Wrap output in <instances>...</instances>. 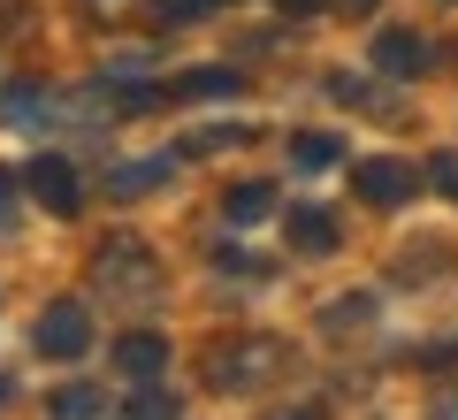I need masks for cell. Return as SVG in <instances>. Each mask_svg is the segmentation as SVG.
I'll use <instances>...</instances> for the list:
<instances>
[{
	"instance_id": "obj_1",
	"label": "cell",
	"mask_w": 458,
	"mask_h": 420,
	"mask_svg": "<svg viewBox=\"0 0 458 420\" xmlns=\"http://www.w3.org/2000/svg\"><path fill=\"white\" fill-rule=\"evenodd\" d=\"M84 344H92V321H84L77 306H54L47 321H38V352L47 359H77Z\"/></svg>"
},
{
	"instance_id": "obj_2",
	"label": "cell",
	"mask_w": 458,
	"mask_h": 420,
	"mask_svg": "<svg viewBox=\"0 0 458 420\" xmlns=\"http://www.w3.org/2000/svg\"><path fill=\"white\" fill-rule=\"evenodd\" d=\"M412 184H420V176H412L405 161H360V192L375 199V207H405Z\"/></svg>"
},
{
	"instance_id": "obj_3",
	"label": "cell",
	"mask_w": 458,
	"mask_h": 420,
	"mask_svg": "<svg viewBox=\"0 0 458 420\" xmlns=\"http://www.w3.org/2000/svg\"><path fill=\"white\" fill-rule=\"evenodd\" d=\"M375 62L390 69V77H420V69H428V47H420L412 31H382V39H375Z\"/></svg>"
},
{
	"instance_id": "obj_4",
	"label": "cell",
	"mask_w": 458,
	"mask_h": 420,
	"mask_svg": "<svg viewBox=\"0 0 458 420\" xmlns=\"http://www.w3.org/2000/svg\"><path fill=\"white\" fill-rule=\"evenodd\" d=\"M31 192L47 199L54 214H69V207H77V168H69V161H31Z\"/></svg>"
},
{
	"instance_id": "obj_5",
	"label": "cell",
	"mask_w": 458,
	"mask_h": 420,
	"mask_svg": "<svg viewBox=\"0 0 458 420\" xmlns=\"http://www.w3.org/2000/svg\"><path fill=\"white\" fill-rule=\"evenodd\" d=\"M114 367L146 382V374H161V367H168V344H161V337H123V344H114Z\"/></svg>"
},
{
	"instance_id": "obj_6",
	"label": "cell",
	"mask_w": 458,
	"mask_h": 420,
	"mask_svg": "<svg viewBox=\"0 0 458 420\" xmlns=\"http://www.w3.org/2000/svg\"><path fill=\"white\" fill-rule=\"evenodd\" d=\"M291 237L306 244V253H328V244H336V222H328L321 207H298V214H291Z\"/></svg>"
},
{
	"instance_id": "obj_7",
	"label": "cell",
	"mask_w": 458,
	"mask_h": 420,
	"mask_svg": "<svg viewBox=\"0 0 458 420\" xmlns=\"http://www.w3.org/2000/svg\"><path fill=\"white\" fill-rule=\"evenodd\" d=\"M267 359H276L267 344H237V352H222L214 367H222V382H252V367H267Z\"/></svg>"
},
{
	"instance_id": "obj_8",
	"label": "cell",
	"mask_w": 458,
	"mask_h": 420,
	"mask_svg": "<svg viewBox=\"0 0 458 420\" xmlns=\"http://www.w3.org/2000/svg\"><path fill=\"white\" fill-rule=\"evenodd\" d=\"M267 207H276V199H267V184H237V192H229V222H260Z\"/></svg>"
},
{
	"instance_id": "obj_9",
	"label": "cell",
	"mask_w": 458,
	"mask_h": 420,
	"mask_svg": "<svg viewBox=\"0 0 458 420\" xmlns=\"http://www.w3.org/2000/svg\"><path fill=\"white\" fill-rule=\"evenodd\" d=\"M161 176H168V161H138V168H123V176H114V192H123V199H138L146 184H161Z\"/></svg>"
},
{
	"instance_id": "obj_10",
	"label": "cell",
	"mask_w": 458,
	"mask_h": 420,
	"mask_svg": "<svg viewBox=\"0 0 458 420\" xmlns=\"http://www.w3.org/2000/svg\"><path fill=\"white\" fill-rule=\"evenodd\" d=\"M328 161H344L336 138H298V168H328Z\"/></svg>"
},
{
	"instance_id": "obj_11",
	"label": "cell",
	"mask_w": 458,
	"mask_h": 420,
	"mask_svg": "<svg viewBox=\"0 0 458 420\" xmlns=\"http://www.w3.org/2000/svg\"><path fill=\"white\" fill-rule=\"evenodd\" d=\"M54 405H62V413H99V390H62Z\"/></svg>"
},
{
	"instance_id": "obj_12",
	"label": "cell",
	"mask_w": 458,
	"mask_h": 420,
	"mask_svg": "<svg viewBox=\"0 0 458 420\" xmlns=\"http://www.w3.org/2000/svg\"><path fill=\"white\" fill-rule=\"evenodd\" d=\"M436 184H443V192L458 199V153H443V161H436Z\"/></svg>"
},
{
	"instance_id": "obj_13",
	"label": "cell",
	"mask_w": 458,
	"mask_h": 420,
	"mask_svg": "<svg viewBox=\"0 0 458 420\" xmlns=\"http://www.w3.org/2000/svg\"><path fill=\"white\" fill-rule=\"evenodd\" d=\"M283 8H291V16H313V8H328V0H283Z\"/></svg>"
},
{
	"instance_id": "obj_14",
	"label": "cell",
	"mask_w": 458,
	"mask_h": 420,
	"mask_svg": "<svg viewBox=\"0 0 458 420\" xmlns=\"http://www.w3.org/2000/svg\"><path fill=\"white\" fill-rule=\"evenodd\" d=\"M8 192H16V176H0V214H8Z\"/></svg>"
},
{
	"instance_id": "obj_15",
	"label": "cell",
	"mask_w": 458,
	"mask_h": 420,
	"mask_svg": "<svg viewBox=\"0 0 458 420\" xmlns=\"http://www.w3.org/2000/svg\"><path fill=\"white\" fill-rule=\"evenodd\" d=\"M0 398H8V382H0Z\"/></svg>"
}]
</instances>
